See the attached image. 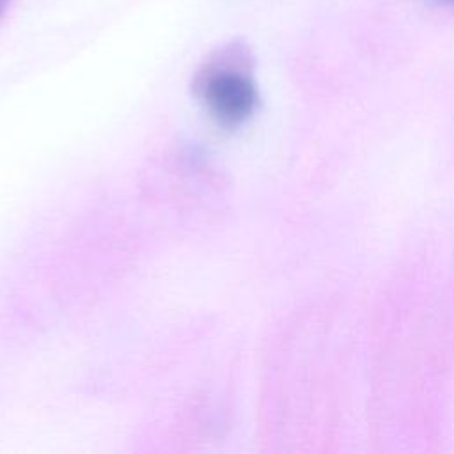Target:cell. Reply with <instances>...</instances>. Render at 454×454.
I'll list each match as a JSON object with an SVG mask.
<instances>
[{"label": "cell", "mask_w": 454, "mask_h": 454, "mask_svg": "<svg viewBox=\"0 0 454 454\" xmlns=\"http://www.w3.org/2000/svg\"><path fill=\"white\" fill-rule=\"evenodd\" d=\"M193 87L206 112L225 128L243 124L259 106L250 51L239 41L211 53L197 71Z\"/></svg>", "instance_id": "obj_1"}, {"label": "cell", "mask_w": 454, "mask_h": 454, "mask_svg": "<svg viewBox=\"0 0 454 454\" xmlns=\"http://www.w3.org/2000/svg\"><path fill=\"white\" fill-rule=\"evenodd\" d=\"M9 2H11V0H0V18H2V14L5 12V9H7Z\"/></svg>", "instance_id": "obj_2"}, {"label": "cell", "mask_w": 454, "mask_h": 454, "mask_svg": "<svg viewBox=\"0 0 454 454\" xmlns=\"http://www.w3.org/2000/svg\"><path fill=\"white\" fill-rule=\"evenodd\" d=\"M434 4H452L454 5V0H433Z\"/></svg>", "instance_id": "obj_3"}]
</instances>
